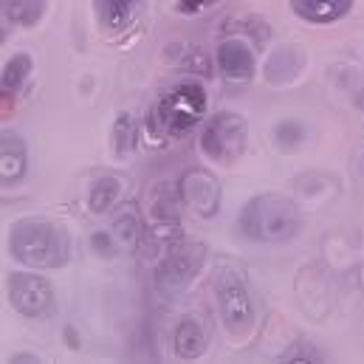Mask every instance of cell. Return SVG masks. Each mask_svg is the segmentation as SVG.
<instances>
[{
  "mask_svg": "<svg viewBox=\"0 0 364 364\" xmlns=\"http://www.w3.org/2000/svg\"><path fill=\"white\" fill-rule=\"evenodd\" d=\"M6 246L14 263L34 272H60L71 263V235L48 218H20L9 226Z\"/></svg>",
  "mask_w": 364,
  "mask_h": 364,
  "instance_id": "cell-1",
  "label": "cell"
},
{
  "mask_svg": "<svg viewBox=\"0 0 364 364\" xmlns=\"http://www.w3.org/2000/svg\"><path fill=\"white\" fill-rule=\"evenodd\" d=\"M299 229L302 218L296 203L279 192H260L237 212V232L255 243H288Z\"/></svg>",
  "mask_w": 364,
  "mask_h": 364,
  "instance_id": "cell-2",
  "label": "cell"
},
{
  "mask_svg": "<svg viewBox=\"0 0 364 364\" xmlns=\"http://www.w3.org/2000/svg\"><path fill=\"white\" fill-rule=\"evenodd\" d=\"M206 116V91L200 82H181L159 96L147 113V133L156 139H181Z\"/></svg>",
  "mask_w": 364,
  "mask_h": 364,
  "instance_id": "cell-3",
  "label": "cell"
},
{
  "mask_svg": "<svg viewBox=\"0 0 364 364\" xmlns=\"http://www.w3.org/2000/svg\"><path fill=\"white\" fill-rule=\"evenodd\" d=\"M212 291L223 331L237 342L252 339L257 331V308L246 279L235 269H218V274L212 277Z\"/></svg>",
  "mask_w": 364,
  "mask_h": 364,
  "instance_id": "cell-4",
  "label": "cell"
},
{
  "mask_svg": "<svg viewBox=\"0 0 364 364\" xmlns=\"http://www.w3.org/2000/svg\"><path fill=\"white\" fill-rule=\"evenodd\" d=\"M200 153L215 164H235L249 150V122L235 110L212 113L200 130Z\"/></svg>",
  "mask_w": 364,
  "mask_h": 364,
  "instance_id": "cell-5",
  "label": "cell"
},
{
  "mask_svg": "<svg viewBox=\"0 0 364 364\" xmlns=\"http://www.w3.org/2000/svg\"><path fill=\"white\" fill-rule=\"evenodd\" d=\"M6 299L26 319H48V316L57 314L54 285L43 274H34V269L9 272V277H6Z\"/></svg>",
  "mask_w": 364,
  "mask_h": 364,
  "instance_id": "cell-6",
  "label": "cell"
},
{
  "mask_svg": "<svg viewBox=\"0 0 364 364\" xmlns=\"http://www.w3.org/2000/svg\"><path fill=\"white\" fill-rule=\"evenodd\" d=\"M206 263V246L195 243V240H178L176 246H170L159 263L156 282L164 291H178L183 285H189L198 272Z\"/></svg>",
  "mask_w": 364,
  "mask_h": 364,
  "instance_id": "cell-7",
  "label": "cell"
},
{
  "mask_svg": "<svg viewBox=\"0 0 364 364\" xmlns=\"http://www.w3.org/2000/svg\"><path fill=\"white\" fill-rule=\"evenodd\" d=\"M178 195L186 209H192L198 218H215L220 212L223 186L206 167H189L178 178Z\"/></svg>",
  "mask_w": 364,
  "mask_h": 364,
  "instance_id": "cell-8",
  "label": "cell"
},
{
  "mask_svg": "<svg viewBox=\"0 0 364 364\" xmlns=\"http://www.w3.org/2000/svg\"><path fill=\"white\" fill-rule=\"evenodd\" d=\"M215 63H218L220 74L232 82H252L257 74L255 51L243 40H223L215 51Z\"/></svg>",
  "mask_w": 364,
  "mask_h": 364,
  "instance_id": "cell-9",
  "label": "cell"
},
{
  "mask_svg": "<svg viewBox=\"0 0 364 364\" xmlns=\"http://www.w3.org/2000/svg\"><path fill=\"white\" fill-rule=\"evenodd\" d=\"M28 173V147L20 133L3 130L0 136V178L3 186H17Z\"/></svg>",
  "mask_w": 364,
  "mask_h": 364,
  "instance_id": "cell-10",
  "label": "cell"
},
{
  "mask_svg": "<svg viewBox=\"0 0 364 364\" xmlns=\"http://www.w3.org/2000/svg\"><path fill=\"white\" fill-rule=\"evenodd\" d=\"M141 6L144 0H93V11H96L102 31L116 34V37L133 28L136 17L141 14Z\"/></svg>",
  "mask_w": 364,
  "mask_h": 364,
  "instance_id": "cell-11",
  "label": "cell"
},
{
  "mask_svg": "<svg viewBox=\"0 0 364 364\" xmlns=\"http://www.w3.org/2000/svg\"><path fill=\"white\" fill-rule=\"evenodd\" d=\"M353 9V0H291V11L314 26H331L348 17Z\"/></svg>",
  "mask_w": 364,
  "mask_h": 364,
  "instance_id": "cell-12",
  "label": "cell"
},
{
  "mask_svg": "<svg viewBox=\"0 0 364 364\" xmlns=\"http://www.w3.org/2000/svg\"><path fill=\"white\" fill-rule=\"evenodd\" d=\"M209 348V336L195 316H183L173 336V353L181 362H198Z\"/></svg>",
  "mask_w": 364,
  "mask_h": 364,
  "instance_id": "cell-13",
  "label": "cell"
},
{
  "mask_svg": "<svg viewBox=\"0 0 364 364\" xmlns=\"http://www.w3.org/2000/svg\"><path fill=\"white\" fill-rule=\"evenodd\" d=\"M302 65H305V57L294 46H279V48H274V54L266 63V80L272 85H288L299 77Z\"/></svg>",
  "mask_w": 364,
  "mask_h": 364,
  "instance_id": "cell-14",
  "label": "cell"
},
{
  "mask_svg": "<svg viewBox=\"0 0 364 364\" xmlns=\"http://www.w3.org/2000/svg\"><path fill=\"white\" fill-rule=\"evenodd\" d=\"M139 139H141V127H139L136 116L130 110H122L110 127V150L124 161L139 150Z\"/></svg>",
  "mask_w": 364,
  "mask_h": 364,
  "instance_id": "cell-15",
  "label": "cell"
},
{
  "mask_svg": "<svg viewBox=\"0 0 364 364\" xmlns=\"http://www.w3.org/2000/svg\"><path fill=\"white\" fill-rule=\"evenodd\" d=\"M48 11V0H3V17L9 26L34 28L43 23Z\"/></svg>",
  "mask_w": 364,
  "mask_h": 364,
  "instance_id": "cell-16",
  "label": "cell"
},
{
  "mask_svg": "<svg viewBox=\"0 0 364 364\" xmlns=\"http://www.w3.org/2000/svg\"><path fill=\"white\" fill-rule=\"evenodd\" d=\"M31 71H34V57L28 51H14L3 63V71H0V88H3V93L23 91L28 77H31Z\"/></svg>",
  "mask_w": 364,
  "mask_h": 364,
  "instance_id": "cell-17",
  "label": "cell"
},
{
  "mask_svg": "<svg viewBox=\"0 0 364 364\" xmlns=\"http://www.w3.org/2000/svg\"><path fill=\"white\" fill-rule=\"evenodd\" d=\"M122 178H116V176H102V178H96L91 186V192H88V212L91 215H105V212H110L113 206H116V200L122 198Z\"/></svg>",
  "mask_w": 364,
  "mask_h": 364,
  "instance_id": "cell-18",
  "label": "cell"
},
{
  "mask_svg": "<svg viewBox=\"0 0 364 364\" xmlns=\"http://www.w3.org/2000/svg\"><path fill=\"white\" fill-rule=\"evenodd\" d=\"M113 235H116V240H119L122 249H136L139 240L144 237V226L139 220V212L136 209L119 212L116 220H113Z\"/></svg>",
  "mask_w": 364,
  "mask_h": 364,
  "instance_id": "cell-19",
  "label": "cell"
},
{
  "mask_svg": "<svg viewBox=\"0 0 364 364\" xmlns=\"http://www.w3.org/2000/svg\"><path fill=\"white\" fill-rule=\"evenodd\" d=\"M147 203H150V220H178V203H181V195L176 198V195L170 192V186H164V183L153 186Z\"/></svg>",
  "mask_w": 364,
  "mask_h": 364,
  "instance_id": "cell-20",
  "label": "cell"
},
{
  "mask_svg": "<svg viewBox=\"0 0 364 364\" xmlns=\"http://www.w3.org/2000/svg\"><path fill=\"white\" fill-rule=\"evenodd\" d=\"M305 141V127L294 119H282L274 124V144L279 153H296Z\"/></svg>",
  "mask_w": 364,
  "mask_h": 364,
  "instance_id": "cell-21",
  "label": "cell"
},
{
  "mask_svg": "<svg viewBox=\"0 0 364 364\" xmlns=\"http://www.w3.org/2000/svg\"><path fill=\"white\" fill-rule=\"evenodd\" d=\"M88 246H91V255L96 257H102V260H113L116 255H119V240H116V235H113V229L107 232V229H96L91 237H88Z\"/></svg>",
  "mask_w": 364,
  "mask_h": 364,
  "instance_id": "cell-22",
  "label": "cell"
},
{
  "mask_svg": "<svg viewBox=\"0 0 364 364\" xmlns=\"http://www.w3.org/2000/svg\"><path fill=\"white\" fill-rule=\"evenodd\" d=\"M282 362H322V353L305 342H296L282 353Z\"/></svg>",
  "mask_w": 364,
  "mask_h": 364,
  "instance_id": "cell-23",
  "label": "cell"
},
{
  "mask_svg": "<svg viewBox=\"0 0 364 364\" xmlns=\"http://www.w3.org/2000/svg\"><path fill=\"white\" fill-rule=\"evenodd\" d=\"M220 0H178L176 3V11H181V14H198V11H203V9H212V6H218Z\"/></svg>",
  "mask_w": 364,
  "mask_h": 364,
  "instance_id": "cell-24",
  "label": "cell"
},
{
  "mask_svg": "<svg viewBox=\"0 0 364 364\" xmlns=\"http://www.w3.org/2000/svg\"><path fill=\"white\" fill-rule=\"evenodd\" d=\"M63 336H65V348H71V350H80V348H82L80 333H77L74 325H65V328H63Z\"/></svg>",
  "mask_w": 364,
  "mask_h": 364,
  "instance_id": "cell-25",
  "label": "cell"
},
{
  "mask_svg": "<svg viewBox=\"0 0 364 364\" xmlns=\"http://www.w3.org/2000/svg\"><path fill=\"white\" fill-rule=\"evenodd\" d=\"M20 362H40V356L37 353H14V356H9V364H20Z\"/></svg>",
  "mask_w": 364,
  "mask_h": 364,
  "instance_id": "cell-26",
  "label": "cell"
}]
</instances>
